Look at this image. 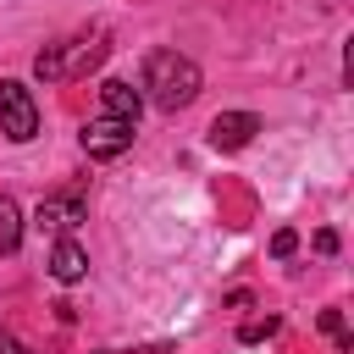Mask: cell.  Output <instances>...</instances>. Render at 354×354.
<instances>
[{
  "instance_id": "1",
  "label": "cell",
  "mask_w": 354,
  "mask_h": 354,
  "mask_svg": "<svg viewBox=\"0 0 354 354\" xmlns=\"http://www.w3.org/2000/svg\"><path fill=\"white\" fill-rule=\"evenodd\" d=\"M199 88H205V77H199V66L188 61V55H177V50H155L149 61H144V100L155 105V111H183V105H194L199 100Z\"/></svg>"
},
{
  "instance_id": "2",
  "label": "cell",
  "mask_w": 354,
  "mask_h": 354,
  "mask_svg": "<svg viewBox=\"0 0 354 354\" xmlns=\"http://www.w3.org/2000/svg\"><path fill=\"white\" fill-rule=\"evenodd\" d=\"M111 55L105 33H77V39H55L33 55V77L39 83H72V77H88L100 61Z\"/></svg>"
},
{
  "instance_id": "3",
  "label": "cell",
  "mask_w": 354,
  "mask_h": 354,
  "mask_svg": "<svg viewBox=\"0 0 354 354\" xmlns=\"http://www.w3.org/2000/svg\"><path fill=\"white\" fill-rule=\"evenodd\" d=\"M0 133L11 144H28L39 133V105H33L28 83H17V77H0Z\"/></svg>"
},
{
  "instance_id": "4",
  "label": "cell",
  "mask_w": 354,
  "mask_h": 354,
  "mask_svg": "<svg viewBox=\"0 0 354 354\" xmlns=\"http://www.w3.org/2000/svg\"><path fill=\"white\" fill-rule=\"evenodd\" d=\"M133 122H122V116H88L83 122V155L88 160H116V155H127L133 149Z\"/></svg>"
},
{
  "instance_id": "5",
  "label": "cell",
  "mask_w": 354,
  "mask_h": 354,
  "mask_svg": "<svg viewBox=\"0 0 354 354\" xmlns=\"http://www.w3.org/2000/svg\"><path fill=\"white\" fill-rule=\"evenodd\" d=\"M88 216V205H83V188H66V194H50V199H39V227L44 232H55V238H72V227Z\"/></svg>"
},
{
  "instance_id": "6",
  "label": "cell",
  "mask_w": 354,
  "mask_h": 354,
  "mask_svg": "<svg viewBox=\"0 0 354 354\" xmlns=\"http://www.w3.org/2000/svg\"><path fill=\"white\" fill-rule=\"evenodd\" d=\"M254 133H260V116L254 111H221L216 122H210V149H221V155H232V149H243V144H254Z\"/></svg>"
},
{
  "instance_id": "7",
  "label": "cell",
  "mask_w": 354,
  "mask_h": 354,
  "mask_svg": "<svg viewBox=\"0 0 354 354\" xmlns=\"http://www.w3.org/2000/svg\"><path fill=\"white\" fill-rule=\"evenodd\" d=\"M138 111H144V94L127 77H105L100 83V116H122V122L138 127Z\"/></svg>"
},
{
  "instance_id": "8",
  "label": "cell",
  "mask_w": 354,
  "mask_h": 354,
  "mask_svg": "<svg viewBox=\"0 0 354 354\" xmlns=\"http://www.w3.org/2000/svg\"><path fill=\"white\" fill-rule=\"evenodd\" d=\"M50 277L55 282H83L88 277V254H83V243L77 238H55V249H50Z\"/></svg>"
},
{
  "instance_id": "9",
  "label": "cell",
  "mask_w": 354,
  "mask_h": 354,
  "mask_svg": "<svg viewBox=\"0 0 354 354\" xmlns=\"http://www.w3.org/2000/svg\"><path fill=\"white\" fill-rule=\"evenodd\" d=\"M17 243H22V210L11 194H0V254H11Z\"/></svg>"
},
{
  "instance_id": "10",
  "label": "cell",
  "mask_w": 354,
  "mask_h": 354,
  "mask_svg": "<svg viewBox=\"0 0 354 354\" xmlns=\"http://www.w3.org/2000/svg\"><path fill=\"white\" fill-rule=\"evenodd\" d=\"M321 332H326V337H332L343 354H354V337L343 332V315H337V310H321Z\"/></svg>"
},
{
  "instance_id": "11",
  "label": "cell",
  "mask_w": 354,
  "mask_h": 354,
  "mask_svg": "<svg viewBox=\"0 0 354 354\" xmlns=\"http://www.w3.org/2000/svg\"><path fill=\"white\" fill-rule=\"evenodd\" d=\"M277 326H282L277 315H260V321H243V326H238V343H266V337H271Z\"/></svg>"
},
{
  "instance_id": "12",
  "label": "cell",
  "mask_w": 354,
  "mask_h": 354,
  "mask_svg": "<svg viewBox=\"0 0 354 354\" xmlns=\"http://www.w3.org/2000/svg\"><path fill=\"white\" fill-rule=\"evenodd\" d=\"M293 249H299V232H293V227H282V232H271V254H277V260H288Z\"/></svg>"
},
{
  "instance_id": "13",
  "label": "cell",
  "mask_w": 354,
  "mask_h": 354,
  "mask_svg": "<svg viewBox=\"0 0 354 354\" xmlns=\"http://www.w3.org/2000/svg\"><path fill=\"white\" fill-rule=\"evenodd\" d=\"M315 249H321V254H337V232L321 227V232H315Z\"/></svg>"
},
{
  "instance_id": "14",
  "label": "cell",
  "mask_w": 354,
  "mask_h": 354,
  "mask_svg": "<svg viewBox=\"0 0 354 354\" xmlns=\"http://www.w3.org/2000/svg\"><path fill=\"white\" fill-rule=\"evenodd\" d=\"M0 354H33L22 337H11V332H0Z\"/></svg>"
}]
</instances>
